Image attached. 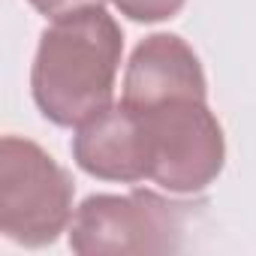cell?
<instances>
[{"mask_svg":"<svg viewBox=\"0 0 256 256\" xmlns=\"http://www.w3.org/2000/svg\"><path fill=\"white\" fill-rule=\"evenodd\" d=\"M120 54L124 34L106 6L76 12L42 30L30 70V94L42 118L58 126H78L112 106Z\"/></svg>","mask_w":256,"mask_h":256,"instance_id":"obj_1","label":"cell"},{"mask_svg":"<svg viewBox=\"0 0 256 256\" xmlns=\"http://www.w3.org/2000/svg\"><path fill=\"white\" fill-rule=\"evenodd\" d=\"M72 175L36 142H0V232L22 247H48L72 223Z\"/></svg>","mask_w":256,"mask_h":256,"instance_id":"obj_2","label":"cell"},{"mask_svg":"<svg viewBox=\"0 0 256 256\" xmlns=\"http://www.w3.org/2000/svg\"><path fill=\"white\" fill-rule=\"evenodd\" d=\"M187 205L151 190L126 196H88L70 223V247L82 256L100 253H178Z\"/></svg>","mask_w":256,"mask_h":256,"instance_id":"obj_3","label":"cell"},{"mask_svg":"<svg viewBox=\"0 0 256 256\" xmlns=\"http://www.w3.org/2000/svg\"><path fill=\"white\" fill-rule=\"evenodd\" d=\"M151 142V181L169 193H202L226 163L217 114L199 96H181L139 112Z\"/></svg>","mask_w":256,"mask_h":256,"instance_id":"obj_4","label":"cell"},{"mask_svg":"<svg viewBox=\"0 0 256 256\" xmlns=\"http://www.w3.org/2000/svg\"><path fill=\"white\" fill-rule=\"evenodd\" d=\"M72 160L82 172L102 181L136 184L151 178V142L145 118L124 100L106 106L78 124L72 139Z\"/></svg>","mask_w":256,"mask_h":256,"instance_id":"obj_5","label":"cell"},{"mask_svg":"<svg viewBox=\"0 0 256 256\" xmlns=\"http://www.w3.org/2000/svg\"><path fill=\"white\" fill-rule=\"evenodd\" d=\"M181 96H208L205 72L196 52L175 34L145 36L126 64L124 102L136 112H145Z\"/></svg>","mask_w":256,"mask_h":256,"instance_id":"obj_6","label":"cell"},{"mask_svg":"<svg viewBox=\"0 0 256 256\" xmlns=\"http://www.w3.org/2000/svg\"><path fill=\"white\" fill-rule=\"evenodd\" d=\"M112 4L120 10V16H126L130 22H166L172 16H178L184 10L187 0H112Z\"/></svg>","mask_w":256,"mask_h":256,"instance_id":"obj_7","label":"cell"},{"mask_svg":"<svg viewBox=\"0 0 256 256\" xmlns=\"http://www.w3.org/2000/svg\"><path fill=\"white\" fill-rule=\"evenodd\" d=\"M106 0H30V6L52 18V22H60V18H70L76 12H84V10H100Z\"/></svg>","mask_w":256,"mask_h":256,"instance_id":"obj_8","label":"cell"}]
</instances>
